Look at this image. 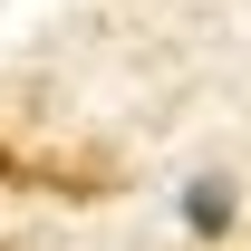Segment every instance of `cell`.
I'll return each instance as SVG.
<instances>
[{"label":"cell","mask_w":251,"mask_h":251,"mask_svg":"<svg viewBox=\"0 0 251 251\" xmlns=\"http://www.w3.org/2000/svg\"><path fill=\"white\" fill-rule=\"evenodd\" d=\"M184 222L213 242V232H232V184L222 174H203V184H184Z\"/></svg>","instance_id":"6da1fadb"}]
</instances>
